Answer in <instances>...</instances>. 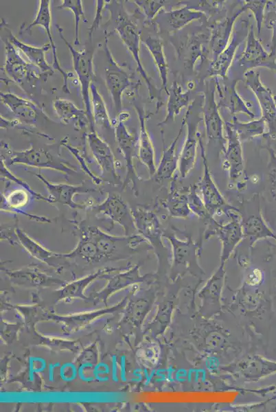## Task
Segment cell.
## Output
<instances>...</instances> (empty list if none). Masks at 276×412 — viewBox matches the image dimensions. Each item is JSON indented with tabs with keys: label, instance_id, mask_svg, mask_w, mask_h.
<instances>
[{
	"label": "cell",
	"instance_id": "8fae6325",
	"mask_svg": "<svg viewBox=\"0 0 276 412\" xmlns=\"http://www.w3.org/2000/svg\"><path fill=\"white\" fill-rule=\"evenodd\" d=\"M87 141L93 156L100 167L101 179L117 185H122L117 172V160L109 145L103 140L95 130V126H89Z\"/></svg>",
	"mask_w": 276,
	"mask_h": 412
},
{
	"label": "cell",
	"instance_id": "f546056e",
	"mask_svg": "<svg viewBox=\"0 0 276 412\" xmlns=\"http://www.w3.org/2000/svg\"><path fill=\"white\" fill-rule=\"evenodd\" d=\"M143 43L152 56L161 80L162 89L165 91V93L168 94V66L164 54L162 41L159 38L148 36L143 41Z\"/></svg>",
	"mask_w": 276,
	"mask_h": 412
},
{
	"label": "cell",
	"instance_id": "f35d334b",
	"mask_svg": "<svg viewBox=\"0 0 276 412\" xmlns=\"http://www.w3.org/2000/svg\"><path fill=\"white\" fill-rule=\"evenodd\" d=\"M244 3L246 10H250L254 16L257 36L260 35L264 23V12L267 1H246Z\"/></svg>",
	"mask_w": 276,
	"mask_h": 412
},
{
	"label": "cell",
	"instance_id": "ac0fdd59",
	"mask_svg": "<svg viewBox=\"0 0 276 412\" xmlns=\"http://www.w3.org/2000/svg\"><path fill=\"white\" fill-rule=\"evenodd\" d=\"M249 28L248 22L244 21L238 29H233L229 43L209 65V75L210 77L223 78L226 77L238 47L246 38Z\"/></svg>",
	"mask_w": 276,
	"mask_h": 412
},
{
	"label": "cell",
	"instance_id": "5b68a950",
	"mask_svg": "<svg viewBox=\"0 0 276 412\" xmlns=\"http://www.w3.org/2000/svg\"><path fill=\"white\" fill-rule=\"evenodd\" d=\"M114 125L116 141L124 159L126 168L122 187L125 189L131 184V188L134 190L135 196H137L139 190L137 182L140 178L135 170L133 160L138 153L139 135L136 131H130L123 121L117 120Z\"/></svg>",
	"mask_w": 276,
	"mask_h": 412
},
{
	"label": "cell",
	"instance_id": "52a82bcc",
	"mask_svg": "<svg viewBox=\"0 0 276 412\" xmlns=\"http://www.w3.org/2000/svg\"><path fill=\"white\" fill-rule=\"evenodd\" d=\"M219 106L216 100L215 81L213 87L207 86V90L203 95L202 113L205 124L207 146L211 144H218L223 153L226 146L225 134V122L219 113Z\"/></svg>",
	"mask_w": 276,
	"mask_h": 412
},
{
	"label": "cell",
	"instance_id": "9c48e42d",
	"mask_svg": "<svg viewBox=\"0 0 276 412\" xmlns=\"http://www.w3.org/2000/svg\"><path fill=\"white\" fill-rule=\"evenodd\" d=\"M229 218L225 224L217 221L214 217L207 222L209 224L205 232V238L212 236L219 238L222 250V256L227 257L244 238L242 227V217L240 209H231L228 212Z\"/></svg>",
	"mask_w": 276,
	"mask_h": 412
},
{
	"label": "cell",
	"instance_id": "3957f363",
	"mask_svg": "<svg viewBox=\"0 0 276 412\" xmlns=\"http://www.w3.org/2000/svg\"><path fill=\"white\" fill-rule=\"evenodd\" d=\"M56 27L58 31L60 38L64 41L71 55L73 67L80 84L82 104L90 121L89 126H95L92 113L91 96H89L90 85L91 82H93L94 76L93 67V52L87 49H76L65 38L62 28L59 25H56Z\"/></svg>",
	"mask_w": 276,
	"mask_h": 412
},
{
	"label": "cell",
	"instance_id": "7402d4cb",
	"mask_svg": "<svg viewBox=\"0 0 276 412\" xmlns=\"http://www.w3.org/2000/svg\"><path fill=\"white\" fill-rule=\"evenodd\" d=\"M216 78L215 87L218 98V106L227 108L232 117L241 113L246 115L250 119H253L255 114L251 111L250 106L247 105L236 91L237 81L220 84L218 78Z\"/></svg>",
	"mask_w": 276,
	"mask_h": 412
},
{
	"label": "cell",
	"instance_id": "9a60e30c",
	"mask_svg": "<svg viewBox=\"0 0 276 412\" xmlns=\"http://www.w3.org/2000/svg\"><path fill=\"white\" fill-rule=\"evenodd\" d=\"M94 210L96 214H102L113 222L119 225L123 228L125 236H132L137 233L132 209L119 194L108 193L105 200L96 205Z\"/></svg>",
	"mask_w": 276,
	"mask_h": 412
},
{
	"label": "cell",
	"instance_id": "74e56055",
	"mask_svg": "<svg viewBox=\"0 0 276 412\" xmlns=\"http://www.w3.org/2000/svg\"><path fill=\"white\" fill-rule=\"evenodd\" d=\"M27 194L23 190H15L2 201V211H11L19 209V207L24 205L27 202Z\"/></svg>",
	"mask_w": 276,
	"mask_h": 412
},
{
	"label": "cell",
	"instance_id": "4fadbf2b",
	"mask_svg": "<svg viewBox=\"0 0 276 412\" xmlns=\"http://www.w3.org/2000/svg\"><path fill=\"white\" fill-rule=\"evenodd\" d=\"M259 196L257 194L247 201L242 217V227L244 238H248L253 245L260 240L271 238L276 240V234L268 227L261 214Z\"/></svg>",
	"mask_w": 276,
	"mask_h": 412
},
{
	"label": "cell",
	"instance_id": "4316f807",
	"mask_svg": "<svg viewBox=\"0 0 276 412\" xmlns=\"http://www.w3.org/2000/svg\"><path fill=\"white\" fill-rule=\"evenodd\" d=\"M52 105L56 115L61 123L68 124L73 121L74 127L79 130L90 124L85 110L79 108L71 101L56 98L53 100Z\"/></svg>",
	"mask_w": 276,
	"mask_h": 412
},
{
	"label": "cell",
	"instance_id": "d6986e66",
	"mask_svg": "<svg viewBox=\"0 0 276 412\" xmlns=\"http://www.w3.org/2000/svg\"><path fill=\"white\" fill-rule=\"evenodd\" d=\"M34 174L43 183L49 192V197L53 200L54 203H59L71 209H84L89 205L86 203L80 204L75 203L73 197L76 194L96 191L95 189L87 187L83 184L76 185L67 183H51L41 174L40 172Z\"/></svg>",
	"mask_w": 276,
	"mask_h": 412
},
{
	"label": "cell",
	"instance_id": "60d3db41",
	"mask_svg": "<svg viewBox=\"0 0 276 412\" xmlns=\"http://www.w3.org/2000/svg\"><path fill=\"white\" fill-rule=\"evenodd\" d=\"M145 14L147 21H151L164 5V1H135Z\"/></svg>",
	"mask_w": 276,
	"mask_h": 412
},
{
	"label": "cell",
	"instance_id": "83f0119b",
	"mask_svg": "<svg viewBox=\"0 0 276 412\" xmlns=\"http://www.w3.org/2000/svg\"><path fill=\"white\" fill-rule=\"evenodd\" d=\"M178 174L172 179L169 193L161 202L170 216L174 218H187L192 211L189 206L187 190L183 192L176 185Z\"/></svg>",
	"mask_w": 276,
	"mask_h": 412
},
{
	"label": "cell",
	"instance_id": "1f68e13d",
	"mask_svg": "<svg viewBox=\"0 0 276 412\" xmlns=\"http://www.w3.org/2000/svg\"><path fill=\"white\" fill-rule=\"evenodd\" d=\"M170 27L174 30H180L194 20L201 19L204 12L186 5L172 10L165 13Z\"/></svg>",
	"mask_w": 276,
	"mask_h": 412
},
{
	"label": "cell",
	"instance_id": "5bb4252c",
	"mask_svg": "<svg viewBox=\"0 0 276 412\" xmlns=\"http://www.w3.org/2000/svg\"><path fill=\"white\" fill-rule=\"evenodd\" d=\"M227 140L223 152L222 167L229 174V185L233 187L244 173V158L242 141L228 121L225 122Z\"/></svg>",
	"mask_w": 276,
	"mask_h": 412
},
{
	"label": "cell",
	"instance_id": "bcb514c9",
	"mask_svg": "<svg viewBox=\"0 0 276 412\" xmlns=\"http://www.w3.org/2000/svg\"><path fill=\"white\" fill-rule=\"evenodd\" d=\"M88 363H82V365H80V367H78V376L79 378L84 382H91L93 380H95L94 377H91L90 376L86 375V373L87 372V366L88 365Z\"/></svg>",
	"mask_w": 276,
	"mask_h": 412
},
{
	"label": "cell",
	"instance_id": "7dc6e473",
	"mask_svg": "<svg viewBox=\"0 0 276 412\" xmlns=\"http://www.w3.org/2000/svg\"><path fill=\"white\" fill-rule=\"evenodd\" d=\"M111 378L113 382H117L119 378L117 376V360L115 355H113L111 357Z\"/></svg>",
	"mask_w": 276,
	"mask_h": 412
},
{
	"label": "cell",
	"instance_id": "d4e9b609",
	"mask_svg": "<svg viewBox=\"0 0 276 412\" xmlns=\"http://www.w3.org/2000/svg\"><path fill=\"white\" fill-rule=\"evenodd\" d=\"M135 108L139 121L137 157L148 170L150 177H152L156 172L157 166L155 164L154 148L146 124V118L148 116L145 115L142 109L139 108L137 106Z\"/></svg>",
	"mask_w": 276,
	"mask_h": 412
},
{
	"label": "cell",
	"instance_id": "f6af8a7d",
	"mask_svg": "<svg viewBox=\"0 0 276 412\" xmlns=\"http://www.w3.org/2000/svg\"><path fill=\"white\" fill-rule=\"evenodd\" d=\"M271 156V164L272 168L270 171V178L271 181L272 193L276 198V156L272 148H268Z\"/></svg>",
	"mask_w": 276,
	"mask_h": 412
},
{
	"label": "cell",
	"instance_id": "4dcf8cb0",
	"mask_svg": "<svg viewBox=\"0 0 276 412\" xmlns=\"http://www.w3.org/2000/svg\"><path fill=\"white\" fill-rule=\"evenodd\" d=\"M229 123L235 130L242 142L258 136H264L267 133L266 122L262 117L248 122H242L236 117H233Z\"/></svg>",
	"mask_w": 276,
	"mask_h": 412
},
{
	"label": "cell",
	"instance_id": "d590c367",
	"mask_svg": "<svg viewBox=\"0 0 276 412\" xmlns=\"http://www.w3.org/2000/svg\"><path fill=\"white\" fill-rule=\"evenodd\" d=\"M187 196L189 208L198 218L206 221L212 216L207 212L203 200L198 193L196 184L192 185L187 188Z\"/></svg>",
	"mask_w": 276,
	"mask_h": 412
},
{
	"label": "cell",
	"instance_id": "ba28073f",
	"mask_svg": "<svg viewBox=\"0 0 276 412\" xmlns=\"http://www.w3.org/2000/svg\"><path fill=\"white\" fill-rule=\"evenodd\" d=\"M244 78L246 85L253 91L259 103L261 117L265 121L267 133L264 136L276 139V102L275 95L260 79V73L253 69L247 70Z\"/></svg>",
	"mask_w": 276,
	"mask_h": 412
},
{
	"label": "cell",
	"instance_id": "8992f818",
	"mask_svg": "<svg viewBox=\"0 0 276 412\" xmlns=\"http://www.w3.org/2000/svg\"><path fill=\"white\" fill-rule=\"evenodd\" d=\"M201 157L204 166L203 174L200 181L196 183L198 193L203 200L205 207L212 217L228 216L231 209L236 207L230 205L220 192L215 184L209 170L205 156V146L201 138L199 140Z\"/></svg>",
	"mask_w": 276,
	"mask_h": 412
},
{
	"label": "cell",
	"instance_id": "ffe728a7",
	"mask_svg": "<svg viewBox=\"0 0 276 412\" xmlns=\"http://www.w3.org/2000/svg\"><path fill=\"white\" fill-rule=\"evenodd\" d=\"M132 214L137 233L150 244L163 247V230L155 213L150 209L138 207L132 208Z\"/></svg>",
	"mask_w": 276,
	"mask_h": 412
},
{
	"label": "cell",
	"instance_id": "7a4b0ae2",
	"mask_svg": "<svg viewBox=\"0 0 276 412\" xmlns=\"http://www.w3.org/2000/svg\"><path fill=\"white\" fill-rule=\"evenodd\" d=\"M1 148L5 150L9 155L8 161L3 159L7 165L19 164L40 169H51L67 176L76 172V166L43 148L31 146L28 149L15 151L11 150L5 143L1 144Z\"/></svg>",
	"mask_w": 276,
	"mask_h": 412
},
{
	"label": "cell",
	"instance_id": "30bf717a",
	"mask_svg": "<svg viewBox=\"0 0 276 412\" xmlns=\"http://www.w3.org/2000/svg\"><path fill=\"white\" fill-rule=\"evenodd\" d=\"M5 45V60L3 69L14 82L22 86L25 83L32 84L43 78L40 69L30 62L25 61L19 50L7 38H3Z\"/></svg>",
	"mask_w": 276,
	"mask_h": 412
},
{
	"label": "cell",
	"instance_id": "7c38bea8",
	"mask_svg": "<svg viewBox=\"0 0 276 412\" xmlns=\"http://www.w3.org/2000/svg\"><path fill=\"white\" fill-rule=\"evenodd\" d=\"M104 50L107 57V65L104 69L105 83L112 98L117 117L122 111L123 93L134 83L131 82L130 76L127 71L113 58L108 48L106 37L104 42Z\"/></svg>",
	"mask_w": 276,
	"mask_h": 412
},
{
	"label": "cell",
	"instance_id": "7bdbcfd3",
	"mask_svg": "<svg viewBox=\"0 0 276 412\" xmlns=\"http://www.w3.org/2000/svg\"><path fill=\"white\" fill-rule=\"evenodd\" d=\"M78 374V369L72 363H65L60 367V376L65 382L73 381Z\"/></svg>",
	"mask_w": 276,
	"mask_h": 412
},
{
	"label": "cell",
	"instance_id": "c3c4849f",
	"mask_svg": "<svg viewBox=\"0 0 276 412\" xmlns=\"http://www.w3.org/2000/svg\"><path fill=\"white\" fill-rule=\"evenodd\" d=\"M120 379L122 382L126 381V365H125V356H122L120 357Z\"/></svg>",
	"mask_w": 276,
	"mask_h": 412
},
{
	"label": "cell",
	"instance_id": "836d02e7",
	"mask_svg": "<svg viewBox=\"0 0 276 412\" xmlns=\"http://www.w3.org/2000/svg\"><path fill=\"white\" fill-rule=\"evenodd\" d=\"M61 2V4L57 6L58 10L68 9L73 12L75 22L73 43L75 45H79L80 43L79 38V24L81 17L84 19L85 22H87L84 16L82 1L81 0H63Z\"/></svg>",
	"mask_w": 276,
	"mask_h": 412
},
{
	"label": "cell",
	"instance_id": "2e32d148",
	"mask_svg": "<svg viewBox=\"0 0 276 412\" xmlns=\"http://www.w3.org/2000/svg\"><path fill=\"white\" fill-rule=\"evenodd\" d=\"M244 49L238 60V65L247 70L266 67L276 71V56L267 52L255 36L253 24L249 28Z\"/></svg>",
	"mask_w": 276,
	"mask_h": 412
},
{
	"label": "cell",
	"instance_id": "44dd1931",
	"mask_svg": "<svg viewBox=\"0 0 276 412\" xmlns=\"http://www.w3.org/2000/svg\"><path fill=\"white\" fill-rule=\"evenodd\" d=\"M0 95L1 102L11 111L21 124H35L37 118L45 114L42 108L28 99L10 92L1 93Z\"/></svg>",
	"mask_w": 276,
	"mask_h": 412
},
{
	"label": "cell",
	"instance_id": "ee69618b",
	"mask_svg": "<svg viewBox=\"0 0 276 412\" xmlns=\"http://www.w3.org/2000/svg\"><path fill=\"white\" fill-rule=\"evenodd\" d=\"M109 373L110 367L104 362L98 363L97 365H94L93 369L95 380L99 382H107L109 380L108 376H104L103 375L108 374Z\"/></svg>",
	"mask_w": 276,
	"mask_h": 412
},
{
	"label": "cell",
	"instance_id": "d6a6232c",
	"mask_svg": "<svg viewBox=\"0 0 276 412\" xmlns=\"http://www.w3.org/2000/svg\"><path fill=\"white\" fill-rule=\"evenodd\" d=\"M90 95L95 124L107 128L113 127V123L108 115L106 103L93 82L90 85Z\"/></svg>",
	"mask_w": 276,
	"mask_h": 412
},
{
	"label": "cell",
	"instance_id": "277c9868",
	"mask_svg": "<svg viewBox=\"0 0 276 412\" xmlns=\"http://www.w3.org/2000/svg\"><path fill=\"white\" fill-rule=\"evenodd\" d=\"M195 101L188 106L184 119L187 126V135L180 154L179 155L178 172L180 179H185L194 168L196 159L197 148L200 136L198 132L199 122L203 116L194 113Z\"/></svg>",
	"mask_w": 276,
	"mask_h": 412
},
{
	"label": "cell",
	"instance_id": "f907efd6",
	"mask_svg": "<svg viewBox=\"0 0 276 412\" xmlns=\"http://www.w3.org/2000/svg\"><path fill=\"white\" fill-rule=\"evenodd\" d=\"M275 102H276V95H275Z\"/></svg>",
	"mask_w": 276,
	"mask_h": 412
},
{
	"label": "cell",
	"instance_id": "603a6c76",
	"mask_svg": "<svg viewBox=\"0 0 276 412\" xmlns=\"http://www.w3.org/2000/svg\"><path fill=\"white\" fill-rule=\"evenodd\" d=\"M185 125V120L183 117L179 133L168 147L165 145L163 134L161 133L163 141L162 157L160 163L157 168L156 172L152 176L157 183H160L164 180L172 179L176 174V172L179 164V155L176 154V148Z\"/></svg>",
	"mask_w": 276,
	"mask_h": 412
},
{
	"label": "cell",
	"instance_id": "6da1fadb",
	"mask_svg": "<svg viewBox=\"0 0 276 412\" xmlns=\"http://www.w3.org/2000/svg\"><path fill=\"white\" fill-rule=\"evenodd\" d=\"M118 9L112 10L115 22V30L119 38L131 54L137 65V71L145 80L151 100H157V111L162 104L160 91L154 87L150 78L146 73L140 58L141 31L133 21L128 17L122 3H117Z\"/></svg>",
	"mask_w": 276,
	"mask_h": 412
},
{
	"label": "cell",
	"instance_id": "681fc988",
	"mask_svg": "<svg viewBox=\"0 0 276 412\" xmlns=\"http://www.w3.org/2000/svg\"><path fill=\"white\" fill-rule=\"evenodd\" d=\"M60 366V363H50L48 366V378L49 382H53L54 381V369L57 367Z\"/></svg>",
	"mask_w": 276,
	"mask_h": 412
},
{
	"label": "cell",
	"instance_id": "8d00e7d4",
	"mask_svg": "<svg viewBox=\"0 0 276 412\" xmlns=\"http://www.w3.org/2000/svg\"><path fill=\"white\" fill-rule=\"evenodd\" d=\"M1 176L7 179L14 183H16L23 187L29 194L34 196L36 199L43 201L49 203H53L54 201L50 197H45L42 194L33 190L29 184L25 182L23 179L15 176L8 168L5 161L1 157Z\"/></svg>",
	"mask_w": 276,
	"mask_h": 412
},
{
	"label": "cell",
	"instance_id": "ab89813d",
	"mask_svg": "<svg viewBox=\"0 0 276 412\" xmlns=\"http://www.w3.org/2000/svg\"><path fill=\"white\" fill-rule=\"evenodd\" d=\"M61 145L65 147L74 156V157L79 162L81 168L86 174H87L91 177L93 183L97 185L102 182V179L95 175L91 171V170L87 165V163L84 157H82V154L80 153V151L77 148L69 144L67 137L61 141Z\"/></svg>",
	"mask_w": 276,
	"mask_h": 412
},
{
	"label": "cell",
	"instance_id": "e0dca14e",
	"mask_svg": "<svg viewBox=\"0 0 276 412\" xmlns=\"http://www.w3.org/2000/svg\"><path fill=\"white\" fill-rule=\"evenodd\" d=\"M50 2L51 1L49 0L39 1V6L35 19L24 30H21V32H23L24 33H30L31 32L32 28L37 25L41 26L45 29V32H47L49 43L51 46V49L52 51L53 55V68L54 70H57L62 76L63 86L62 87V89L63 92L65 93H71L68 86V78L69 76L68 73L66 72L60 66L57 55L56 46L54 41L51 32L50 30L51 22Z\"/></svg>",
	"mask_w": 276,
	"mask_h": 412
},
{
	"label": "cell",
	"instance_id": "cb8c5ba5",
	"mask_svg": "<svg viewBox=\"0 0 276 412\" xmlns=\"http://www.w3.org/2000/svg\"><path fill=\"white\" fill-rule=\"evenodd\" d=\"M7 38L26 56L30 62L40 69L43 80L46 81L49 76L53 75L54 69L45 59V52L51 49L49 43L41 47L30 45L19 41L9 30Z\"/></svg>",
	"mask_w": 276,
	"mask_h": 412
},
{
	"label": "cell",
	"instance_id": "484cf974",
	"mask_svg": "<svg viewBox=\"0 0 276 412\" xmlns=\"http://www.w3.org/2000/svg\"><path fill=\"white\" fill-rule=\"evenodd\" d=\"M246 9L243 4L232 16L226 17L214 25L209 39V47L214 59L225 49L229 43L236 19Z\"/></svg>",
	"mask_w": 276,
	"mask_h": 412
},
{
	"label": "cell",
	"instance_id": "b9f144b4",
	"mask_svg": "<svg viewBox=\"0 0 276 412\" xmlns=\"http://www.w3.org/2000/svg\"><path fill=\"white\" fill-rule=\"evenodd\" d=\"M109 1H95V15L91 26L89 27V38L91 41L93 32L100 27L102 19V10L106 6Z\"/></svg>",
	"mask_w": 276,
	"mask_h": 412
},
{
	"label": "cell",
	"instance_id": "e575fe53",
	"mask_svg": "<svg viewBox=\"0 0 276 412\" xmlns=\"http://www.w3.org/2000/svg\"><path fill=\"white\" fill-rule=\"evenodd\" d=\"M265 26L271 30V41L270 53L276 56V1H267L264 23Z\"/></svg>",
	"mask_w": 276,
	"mask_h": 412
},
{
	"label": "cell",
	"instance_id": "f1b7e54d",
	"mask_svg": "<svg viewBox=\"0 0 276 412\" xmlns=\"http://www.w3.org/2000/svg\"><path fill=\"white\" fill-rule=\"evenodd\" d=\"M167 103V114L163 120L157 125L162 126L168 122L174 121L181 110L188 106L190 101L189 91L184 90L182 86L174 81L172 85L168 89Z\"/></svg>",
	"mask_w": 276,
	"mask_h": 412
}]
</instances>
